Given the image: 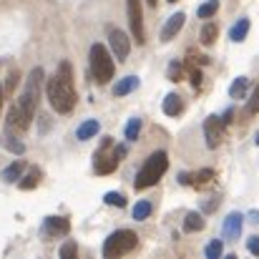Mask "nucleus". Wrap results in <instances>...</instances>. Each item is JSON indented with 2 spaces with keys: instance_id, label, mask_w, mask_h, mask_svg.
Masks as SVG:
<instances>
[{
  "instance_id": "a19ab883",
  "label": "nucleus",
  "mask_w": 259,
  "mask_h": 259,
  "mask_svg": "<svg viewBox=\"0 0 259 259\" xmlns=\"http://www.w3.org/2000/svg\"><path fill=\"white\" fill-rule=\"evenodd\" d=\"M169 3H176V0H169Z\"/></svg>"
},
{
  "instance_id": "b1692460",
  "label": "nucleus",
  "mask_w": 259,
  "mask_h": 259,
  "mask_svg": "<svg viewBox=\"0 0 259 259\" xmlns=\"http://www.w3.org/2000/svg\"><path fill=\"white\" fill-rule=\"evenodd\" d=\"M211 179H214V171H211V169H201V171H196L194 176H191V184L201 189V186L211 184Z\"/></svg>"
},
{
  "instance_id": "7ed1b4c3",
  "label": "nucleus",
  "mask_w": 259,
  "mask_h": 259,
  "mask_svg": "<svg viewBox=\"0 0 259 259\" xmlns=\"http://www.w3.org/2000/svg\"><path fill=\"white\" fill-rule=\"evenodd\" d=\"M40 86H43V68H33L30 76H28V83H25L20 98H18V103H15L30 121H33L35 108H38V101H40Z\"/></svg>"
},
{
  "instance_id": "412c9836",
  "label": "nucleus",
  "mask_w": 259,
  "mask_h": 259,
  "mask_svg": "<svg viewBox=\"0 0 259 259\" xmlns=\"http://www.w3.org/2000/svg\"><path fill=\"white\" fill-rule=\"evenodd\" d=\"M38 184H40V171H38V169H30V171L20 179V189H25V191L35 189Z\"/></svg>"
},
{
  "instance_id": "4c0bfd02",
  "label": "nucleus",
  "mask_w": 259,
  "mask_h": 259,
  "mask_svg": "<svg viewBox=\"0 0 259 259\" xmlns=\"http://www.w3.org/2000/svg\"><path fill=\"white\" fill-rule=\"evenodd\" d=\"M146 3H149V5H151V8H156V0H146Z\"/></svg>"
},
{
  "instance_id": "bb28decb",
  "label": "nucleus",
  "mask_w": 259,
  "mask_h": 259,
  "mask_svg": "<svg viewBox=\"0 0 259 259\" xmlns=\"http://www.w3.org/2000/svg\"><path fill=\"white\" fill-rule=\"evenodd\" d=\"M204 254L209 259H219L222 254H224V244L219 242V239H214L211 244H206V249H204Z\"/></svg>"
},
{
  "instance_id": "f3484780",
  "label": "nucleus",
  "mask_w": 259,
  "mask_h": 259,
  "mask_svg": "<svg viewBox=\"0 0 259 259\" xmlns=\"http://www.w3.org/2000/svg\"><path fill=\"white\" fill-rule=\"evenodd\" d=\"M181 111H184L181 98H179L176 93H169V96L164 98V113H166V116H179Z\"/></svg>"
},
{
  "instance_id": "473e14b6",
  "label": "nucleus",
  "mask_w": 259,
  "mask_h": 259,
  "mask_svg": "<svg viewBox=\"0 0 259 259\" xmlns=\"http://www.w3.org/2000/svg\"><path fill=\"white\" fill-rule=\"evenodd\" d=\"M247 111H249V113H259V86L252 91V98H249V103H247Z\"/></svg>"
},
{
  "instance_id": "0eeeda50",
  "label": "nucleus",
  "mask_w": 259,
  "mask_h": 259,
  "mask_svg": "<svg viewBox=\"0 0 259 259\" xmlns=\"http://www.w3.org/2000/svg\"><path fill=\"white\" fill-rule=\"evenodd\" d=\"M128 8V25H131V35L136 38L139 46H144L146 33H144V13H141V0H126Z\"/></svg>"
},
{
  "instance_id": "72a5a7b5",
  "label": "nucleus",
  "mask_w": 259,
  "mask_h": 259,
  "mask_svg": "<svg viewBox=\"0 0 259 259\" xmlns=\"http://www.w3.org/2000/svg\"><path fill=\"white\" fill-rule=\"evenodd\" d=\"M15 86H18V71H13V73L8 76V83H5V88H3V93H13Z\"/></svg>"
},
{
  "instance_id": "20e7f679",
  "label": "nucleus",
  "mask_w": 259,
  "mask_h": 259,
  "mask_svg": "<svg viewBox=\"0 0 259 259\" xmlns=\"http://www.w3.org/2000/svg\"><path fill=\"white\" fill-rule=\"evenodd\" d=\"M136 244H139L136 232H131V229H118V232H113V234L103 242V257H108V259L123 257V254L134 252Z\"/></svg>"
},
{
  "instance_id": "c85d7f7f",
  "label": "nucleus",
  "mask_w": 259,
  "mask_h": 259,
  "mask_svg": "<svg viewBox=\"0 0 259 259\" xmlns=\"http://www.w3.org/2000/svg\"><path fill=\"white\" fill-rule=\"evenodd\" d=\"M217 10H219V0H209L199 8V18H211Z\"/></svg>"
},
{
  "instance_id": "9b49d317",
  "label": "nucleus",
  "mask_w": 259,
  "mask_h": 259,
  "mask_svg": "<svg viewBox=\"0 0 259 259\" xmlns=\"http://www.w3.org/2000/svg\"><path fill=\"white\" fill-rule=\"evenodd\" d=\"M184 20H186L184 13H176V15H171V18L166 20V25H164V30H161V40H164V43H169L171 38H176V33L184 28Z\"/></svg>"
},
{
  "instance_id": "393cba45",
  "label": "nucleus",
  "mask_w": 259,
  "mask_h": 259,
  "mask_svg": "<svg viewBox=\"0 0 259 259\" xmlns=\"http://www.w3.org/2000/svg\"><path fill=\"white\" fill-rule=\"evenodd\" d=\"M139 131H141V118H131L126 123V141H136L139 139Z\"/></svg>"
},
{
  "instance_id": "f8f14e48",
  "label": "nucleus",
  "mask_w": 259,
  "mask_h": 259,
  "mask_svg": "<svg viewBox=\"0 0 259 259\" xmlns=\"http://www.w3.org/2000/svg\"><path fill=\"white\" fill-rule=\"evenodd\" d=\"M30 126V118L18 108V106H13L10 111H8V128L10 131H25Z\"/></svg>"
},
{
  "instance_id": "ddd939ff",
  "label": "nucleus",
  "mask_w": 259,
  "mask_h": 259,
  "mask_svg": "<svg viewBox=\"0 0 259 259\" xmlns=\"http://www.w3.org/2000/svg\"><path fill=\"white\" fill-rule=\"evenodd\" d=\"M68 229H71V224L63 217H48L46 219V232L48 234H68Z\"/></svg>"
},
{
  "instance_id": "dca6fc26",
  "label": "nucleus",
  "mask_w": 259,
  "mask_h": 259,
  "mask_svg": "<svg viewBox=\"0 0 259 259\" xmlns=\"http://www.w3.org/2000/svg\"><path fill=\"white\" fill-rule=\"evenodd\" d=\"M23 169H25V164H23V161H13L10 166H5V169H3L0 179H3V181H8V184H13V181H18V179H20Z\"/></svg>"
},
{
  "instance_id": "2eb2a0df",
  "label": "nucleus",
  "mask_w": 259,
  "mask_h": 259,
  "mask_svg": "<svg viewBox=\"0 0 259 259\" xmlns=\"http://www.w3.org/2000/svg\"><path fill=\"white\" fill-rule=\"evenodd\" d=\"M139 88V78L136 76H126V78H121L116 86H113V96H126V93H131V91H136Z\"/></svg>"
},
{
  "instance_id": "4468645a",
  "label": "nucleus",
  "mask_w": 259,
  "mask_h": 259,
  "mask_svg": "<svg viewBox=\"0 0 259 259\" xmlns=\"http://www.w3.org/2000/svg\"><path fill=\"white\" fill-rule=\"evenodd\" d=\"M98 131H101V123H98L96 118H91V121H83V123L78 126L76 139H78V141H88V139H93Z\"/></svg>"
},
{
  "instance_id": "58836bf2",
  "label": "nucleus",
  "mask_w": 259,
  "mask_h": 259,
  "mask_svg": "<svg viewBox=\"0 0 259 259\" xmlns=\"http://www.w3.org/2000/svg\"><path fill=\"white\" fill-rule=\"evenodd\" d=\"M0 108H3V86H0Z\"/></svg>"
},
{
  "instance_id": "2f4dec72",
  "label": "nucleus",
  "mask_w": 259,
  "mask_h": 259,
  "mask_svg": "<svg viewBox=\"0 0 259 259\" xmlns=\"http://www.w3.org/2000/svg\"><path fill=\"white\" fill-rule=\"evenodd\" d=\"M78 254V249H76V244L73 242H68V244H63L61 247V259H73Z\"/></svg>"
},
{
  "instance_id": "5701e85b",
  "label": "nucleus",
  "mask_w": 259,
  "mask_h": 259,
  "mask_svg": "<svg viewBox=\"0 0 259 259\" xmlns=\"http://www.w3.org/2000/svg\"><path fill=\"white\" fill-rule=\"evenodd\" d=\"M151 211H154L151 201H139V204L134 206V219H136V222H144V219L151 217Z\"/></svg>"
},
{
  "instance_id": "f03ea898",
  "label": "nucleus",
  "mask_w": 259,
  "mask_h": 259,
  "mask_svg": "<svg viewBox=\"0 0 259 259\" xmlns=\"http://www.w3.org/2000/svg\"><path fill=\"white\" fill-rule=\"evenodd\" d=\"M169 169V156L164 154V151H156V154H151L149 159H146V164L141 166V171L136 174V181H134V186H136V191H141V189H149V186H154L164 174Z\"/></svg>"
},
{
  "instance_id": "a211bd4d",
  "label": "nucleus",
  "mask_w": 259,
  "mask_h": 259,
  "mask_svg": "<svg viewBox=\"0 0 259 259\" xmlns=\"http://www.w3.org/2000/svg\"><path fill=\"white\" fill-rule=\"evenodd\" d=\"M201 229H204V217L196 214V211L186 214V219H184V232L194 234V232H201Z\"/></svg>"
},
{
  "instance_id": "a878e982",
  "label": "nucleus",
  "mask_w": 259,
  "mask_h": 259,
  "mask_svg": "<svg viewBox=\"0 0 259 259\" xmlns=\"http://www.w3.org/2000/svg\"><path fill=\"white\" fill-rule=\"evenodd\" d=\"M244 91H247V78H244V76H239V78L229 86V96H232V98H242V96H244Z\"/></svg>"
},
{
  "instance_id": "e433bc0d",
  "label": "nucleus",
  "mask_w": 259,
  "mask_h": 259,
  "mask_svg": "<svg viewBox=\"0 0 259 259\" xmlns=\"http://www.w3.org/2000/svg\"><path fill=\"white\" fill-rule=\"evenodd\" d=\"M116 156H118V161L126 156V146H116Z\"/></svg>"
},
{
  "instance_id": "4be33fe9",
  "label": "nucleus",
  "mask_w": 259,
  "mask_h": 259,
  "mask_svg": "<svg viewBox=\"0 0 259 259\" xmlns=\"http://www.w3.org/2000/svg\"><path fill=\"white\" fill-rule=\"evenodd\" d=\"M217 35H219L217 23H206V25L201 28V43H204V46H211V43L217 40Z\"/></svg>"
},
{
  "instance_id": "6e6552de",
  "label": "nucleus",
  "mask_w": 259,
  "mask_h": 259,
  "mask_svg": "<svg viewBox=\"0 0 259 259\" xmlns=\"http://www.w3.org/2000/svg\"><path fill=\"white\" fill-rule=\"evenodd\" d=\"M108 43H111V53L116 56V61H126L128 53H131V40L123 30L118 28H111L108 30Z\"/></svg>"
},
{
  "instance_id": "ea45409f",
  "label": "nucleus",
  "mask_w": 259,
  "mask_h": 259,
  "mask_svg": "<svg viewBox=\"0 0 259 259\" xmlns=\"http://www.w3.org/2000/svg\"><path fill=\"white\" fill-rule=\"evenodd\" d=\"M254 141H257V144H259V134H257V139H254Z\"/></svg>"
},
{
  "instance_id": "1a4fd4ad",
  "label": "nucleus",
  "mask_w": 259,
  "mask_h": 259,
  "mask_svg": "<svg viewBox=\"0 0 259 259\" xmlns=\"http://www.w3.org/2000/svg\"><path fill=\"white\" fill-rule=\"evenodd\" d=\"M224 121L219 116H209L204 121V136H206V146L209 149H217L222 141H224Z\"/></svg>"
},
{
  "instance_id": "9d476101",
  "label": "nucleus",
  "mask_w": 259,
  "mask_h": 259,
  "mask_svg": "<svg viewBox=\"0 0 259 259\" xmlns=\"http://www.w3.org/2000/svg\"><path fill=\"white\" fill-rule=\"evenodd\" d=\"M242 224H244V217L242 214H229L227 219H224V229H222V234H224V239H237L239 234H242Z\"/></svg>"
},
{
  "instance_id": "7c9ffc66",
  "label": "nucleus",
  "mask_w": 259,
  "mask_h": 259,
  "mask_svg": "<svg viewBox=\"0 0 259 259\" xmlns=\"http://www.w3.org/2000/svg\"><path fill=\"white\" fill-rule=\"evenodd\" d=\"M186 66H189V73H191V86L199 88V86H201V78H204V76H201V71H199V68H196L191 61H189Z\"/></svg>"
},
{
  "instance_id": "f704fd0d",
  "label": "nucleus",
  "mask_w": 259,
  "mask_h": 259,
  "mask_svg": "<svg viewBox=\"0 0 259 259\" xmlns=\"http://www.w3.org/2000/svg\"><path fill=\"white\" fill-rule=\"evenodd\" d=\"M247 249H249L252 254H257V257H259V237H249V242H247Z\"/></svg>"
},
{
  "instance_id": "cd10ccee",
  "label": "nucleus",
  "mask_w": 259,
  "mask_h": 259,
  "mask_svg": "<svg viewBox=\"0 0 259 259\" xmlns=\"http://www.w3.org/2000/svg\"><path fill=\"white\" fill-rule=\"evenodd\" d=\"M103 201H106L108 206H126V199H123V194H118V191H108V194L103 196Z\"/></svg>"
},
{
  "instance_id": "aec40b11",
  "label": "nucleus",
  "mask_w": 259,
  "mask_h": 259,
  "mask_svg": "<svg viewBox=\"0 0 259 259\" xmlns=\"http://www.w3.org/2000/svg\"><path fill=\"white\" fill-rule=\"evenodd\" d=\"M3 146H5V149H10L13 154H23V151H25V146H23V144H20V141H18L13 134H10V128L3 134Z\"/></svg>"
},
{
  "instance_id": "f257e3e1",
  "label": "nucleus",
  "mask_w": 259,
  "mask_h": 259,
  "mask_svg": "<svg viewBox=\"0 0 259 259\" xmlns=\"http://www.w3.org/2000/svg\"><path fill=\"white\" fill-rule=\"evenodd\" d=\"M48 101L58 113H68L76 106V88H73V71L71 63H61L58 73L48 81Z\"/></svg>"
},
{
  "instance_id": "423d86ee",
  "label": "nucleus",
  "mask_w": 259,
  "mask_h": 259,
  "mask_svg": "<svg viewBox=\"0 0 259 259\" xmlns=\"http://www.w3.org/2000/svg\"><path fill=\"white\" fill-rule=\"evenodd\" d=\"M116 166H118V156H116L113 141L103 139L101 149L93 154V169H96V174H111L116 171Z\"/></svg>"
},
{
  "instance_id": "6ab92c4d",
  "label": "nucleus",
  "mask_w": 259,
  "mask_h": 259,
  "mask_svg": "<svg viewBox=\"0 0 259 259\" xmlns=\"http://www.w3.org/2000/svg\"><path fill=\"white\" fill-rule=\"evenodd\" d=\"M247 33H249V20L247 18H242L234 28H232V33H229V38L234 40V43H242L244 38H247Z\"/></svg>"
},
{
  "instance_id": "c9c22d12",
  "label": "nucleus",
  "mask_w": 259,
  "mask_h": 259,
  "mask_svg": "<svg viewBox=\"0 0 259 259\" xmlns=\"http://www.w3.org/2000/svg\"><path fill=\"white\" fill-rule=\"evenodd\" d=\"M191 63H201V66H206L209 58H206V56H191Z\"/></svg>"
},
{
  "instance_id": "c756f323",
  "label": "nucleus",
  "mask_w": 259,
  "mask_h": 259,
  "mask_svg": "<svg viewBox=\"0 0 259 259\" xmlns=\"http://www.w3.org/2000/svg\"><path fill=\"white\" fill-rule=\"evenodd\" d=\"M166 76H169V81L179 83V81H181V76H184V68H181V63L171 61V63H169V71H166Z\"/></svg>"
},
{
  "instance_id": "39448f33",
  "label": "nucleus",
  "mask_w": 259,
  "mask_h": 259,
  "mask_svg": "<svg viewBox=\"0 0 259 259\" xmlns=\"http://www.w3.org/2000/svg\"><path fill=\"white\" fill-rule=\"evenodd\" d=\"M91 73L98 83H108L113 78V58L106 46L93 43L91 46Z\"/></svg>"
}]
</instances>
